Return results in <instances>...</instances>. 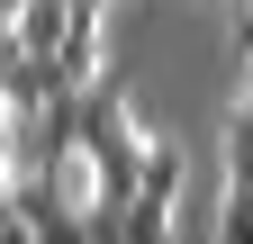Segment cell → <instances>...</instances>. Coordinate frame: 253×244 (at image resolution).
<instances>
[{
	"label": "cell",
	"mask_w": 253,
	"mask_h": 244,
	"mask_svg": "<svg viewBox=\"0 0 253 244\" xmlns=\"http://www.w3.org/2000/svg\"><path fill=\"white\" fill-rule=\"evenodd\" d=\"M0 235H18V145H9V109H0Z\"/></svg>",
	"instance_id": "6"
},
{
	"label": "cell",
	"mask_w": 253,
	"mask_h": 244,
	"mask_svg": "<svg viewBox=\"0 0 253 244\" xmlns=\"http://www.w3.org/2000/svg\"><path fill=\"white\" fill-rule=\"evenodd\" d=\"M226 9H235V0H226Z\"/></svg>",
	"instance_id": "9"
},
{
	"label": "cell",
	"mask_w": 253,
	"mask_h": 244,
	"mask_svg": "<svg viewBox=\"0 0 253 244\" xmlns=\"http://www.w3.org/2000/svg\"><path fill=\"white\" fill-rule=\"evenodd\" d=\"M217 244H253V181H226L217 190V226H208Z\"/></svg>",
	"instance_id": "4"
},
{
	"label": "cell",
	"mask_w": 253,
	"mask_h": 244,
	"mask_svg": "<svg viewBox=\"0 0 253 244\" xmlns=\"http://www.w3.org/2000/svg\"><path fill=\"white\" fill-rule=\"evenodd\" d=\"M63 9H73V0H27V9L9 18L18 45H27V54H63Z\"/></svg>",
	"instance_id": "3"
},
{
	"label": "cell",
	"mask_w": 253,
	"mask_h": 244,
	"mask_svg": "<svg viewBox=\"0 0 253 244\" xmlns=\"http://www.w3.org/2000/svg\"><path fill=\"white\" fill-rule=\"evenodd\" d=\"M235 64L253 73V0H235Z\"/></svg>",
	"instance_id": "7"
},
{
	"label": "cell",
	"mask_w": 253,
	"mask_h": 244,
	"mask_svg": "<svg viewBox=\"0 0 253 244\" xmlns=\"http://www.w3.org/2000/svg\"><path fill=\"white\" fill-rule=\"evenodd\" d=\"M217 154H226V181H253V90L226 109V145Z\"/></svg>",
	"instance_id": "5"
},
{
	"label": "cell",
	"mask_w": 253,
	"mask_h": 244,
	"mask_svg": "<svg viewBox=\"0 0 253 244\" xmlns=\"http://www.w3.org/2000/svg\"><path fill=\"white\" fill-rule=\"evenodd\" d=\"M109 9L118 0H73V9H63V54L54 64L73 81H100V64H109Z\"/></svg>",
	"instance_id": "2"
},
{
	"label": "cell",
	"mask_w": 253,
	"mask_h": 244,
	"mask_svg": "<svg viewBox=\"0 0 253 244\" xmlns=\"http://www.w3.org/2000/svg\"><path fill=\"white\" fill-rule=\"evenodd\" d=\"M118 235H136V244L181 235V145H172V136L145 145V181H136V199H126V226H118Z\"/></svg>",
	"instance_id": "1"
},
{
	"label": "cell",
	"mask_w": 253,
	"mask_h": 244,
	"mask_svg": "<svg viewBox=\"0 0 253 244\" xmlns=\"http://www.w3.org/2000/svg\"><path fill=\"white\" fill-rule=\"evenodd\" d=\"M18 9H27V0H0V27H9V18H18Z\"/></svg>",
	"instance_id": "8"
}]
</instances>
